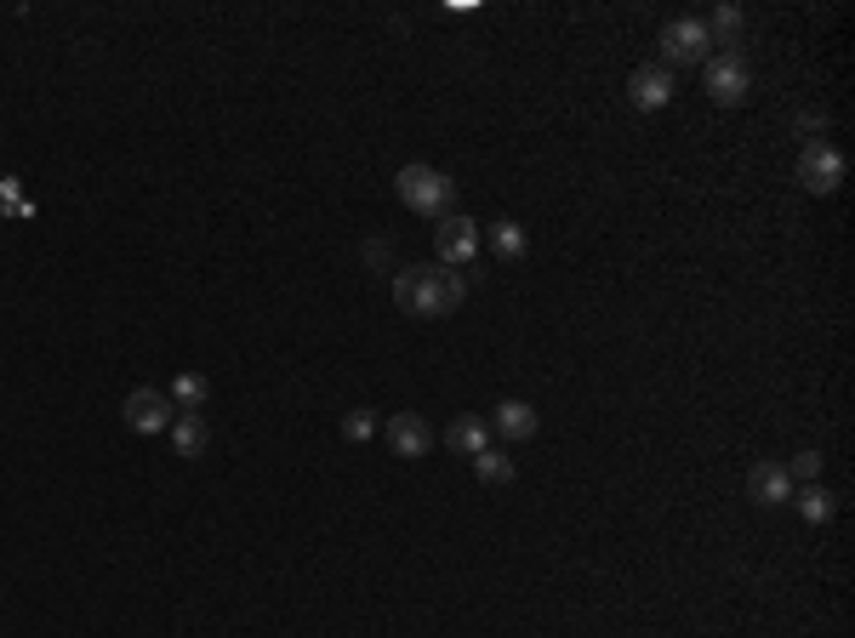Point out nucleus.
<instances>
[{
  "instance_id": "obj_11",
  "label": "nucleus",
  "mask_w": 855,
  "mask_h": 638,
  "mask_svg": "<svg viewBox=\"0 0 855 638\" xmlns=\"http://www.w3.org/2000/svg\"><path fill=\"white\" fill-rule=\"evenodd\" d=\"M166 433H172V445H177L183 462H194V456H206V451H212V428H206L201 411H177V422H172Z\"/></svg>"
},
{
  "instance_id": "obj_9",
  "label": "nucleus",
  "mask_w": 855,
  "mask_h": 638,
  "mask_svg": "<svg viewBox=\"0 0 855 638\" xmlns=\"http://www.w3.org/2000/svg\"><path fill=\"white\" fill-rule=\"evenodd\" d=\"M747 496L759 501V508H781V501H793V479H787L781 462H753L747 467Z\"/></svg>"
},
{
  "instance_id": "obj_12",
  "label": "nucleus",
  "mask_w": 855,
  "mask_h": 638,
  "mask_svg": "<svg viewBox=\"0 0 855 638\" xmlns=\"http://www.w3.org/2000/svg\"><path fill=\"white\" fill-rule=\"evenodd\" d=\"M490 428H497L502 440H537V411L524 405V399H502V405L490 411Z\"/></svg>"
},
{
  "instance_id": "obj_8",
  "label": "nucleus",
  "mask_w": 855,
  "mask_h": 638,
  "mask_svg": "<svg viewBox=\"0 0 855 638\" xmlns=\"http://www.w3.org/2000/svg\"><path fill=\"white\" fill-rule=\"evenodd\" d=\"M628 97H634V109H645V115L668 109L673 104V69H662V63H639L634 80H628Z\"/></svg>"
},
{
  "instance_id": "obj_18",
  "label": "nucleus",
  "mask_w": 855,
  "mask_h": 638,
  "mask_svg": "<svg viewBox=\"0 0 855 638\" xmlns=\"http://www.w3.org/2000/svg\"><path fill=\"white\" fill-rule=\"evenodd\" d=\"M474 474H479L485 485H508V479H513V456H502V451L485 445V451L474 456Z\"/></svg>"
},
{
  "instance_id": "obj_6",
  "label": "nucleus",
  "mask_w": 855,
  "mask_h": 638,
  "mask_svg": "<svg viewBox=\"0 0 855 638\" xmlns=\"http://www.w3.org/2000/svg\"><path fill=\"white\" fill-rule=\"evenodd\" d=\"M799 183H804L810 194H833V188L844 183V154H838L833 143L810 138L804 154H799Z\"/></svg>"
},
{
  "instance_id": "obj_3",
  "label": "nucleus",
  "mask_w": 855,
  "mask_h": 638,
  "mask_svg": "<svg viewBox=\"0 0 855 638\" xmlns=\"http://www.w3.org/2000/svg\"><path fill=\"white\" fill-rule=\"evenodd\" d=\"M702 80H707V97L713 104H742V97L753 91V75H747V63H742V52H718V57H707L702 63Z\"/></svg>"
},
{
  "instance_id": "obj_4",
  "label": "nucleus",
  "mask_w": 855,
  "mask_h": 638,
  "mask_svg": "<svg viewBox=\"0 0 855 638\" xmlns=\"http://www.w3.org/2000/svg\"><path fill=\"white\" fill-rule=\"evenodd\" d=\"M713 57V41L696 18H673L662 29V69H679V63H707Z\"/></svg>"
},
{
  "instance_id": "obj_22",
  "label": "nucleus",
  "mask_w": 855,
  "mask_h": 638,
  "mask_svg": "<svg viewBox=\"0 0 855 638\" xmlns=\"http://www.w3.org/2000/svg\"><path fill=\"white\" fill-rule=\"evenodd\" d=\"M366 262H377V268H388V246H382V240H371V246H366Z\"/></svg>"
},
{
  "instance_id": "obj_5",
  "label": "nucleus",
  "mask_w": 855,
  "mask_h": 638,
  "mask_svg": "<svg viewBox=\"0 0 855 638\" xmlns=\"http://www.w3.org/2000/svg\"><path fill=\"white\" fill-rule=\"evenodd\" d=\"M434 251H440V268H468L479 257V223L474 217H440L434 228Z\"/></svg>"
},
{
  "instance_id": "obj_20",
  "label": "nucleus",
  "mask_w": 855,
  "mask_h": 638,
  "mask_svg": "<svg viewBox=\"0 0 855 638\" xmlns=\"http://www.w3.org/2000/svg\"><path fill=\"white\" fill-rule=\"evenodd\" d=\"M787 479L815 485V479H821V451H799V456H793V467H787Z\"/></svg>"
},
{
  "instance_id": "obj_16",
  "label": "nucleus",
  "mask_w": 855,
  "mask_h": 638,
  "mask_svg": "<svg viewBox=\"0 0 855 638\" xmlns=\"http://www.w3.org/2000/svg\"><path fill=\"white\" fill-rule=\"evenodd\" d=\"M490 251H497L502 262H519L524 251H531V234H524L519 223H508V217H502V223H490Z\"/></svg>"
},
{
  "instance_id": "obj_1",
  "label": "nucleus",
  "mask_w": 855,
  "mask_h": 638,
  "mask_svg": "<svg viewBox=\"0 0 855 638\" xmlns=\"http://www.w3.org/2000/svg\"><path fill=\"white\" fill-rule=\"evenodd\" d=\"M463 296H468V274H451L440 262H411L393 274V302L411 320H445Z\"/></svg>"
},
{
  "instance_id": "obj_19",
  "label": "nucleus",
  "mask_w": 855,
  "mask_h": 638,
  "mask_svg": "<svg viewBox=\"0 0 855 638\" xmlns=\"http://www.w3.org/2000/svg\"><path fill=\"white\" fill-rule=\"evenodd\" d=\"M371 433H377V417H371V411H348V417H343V440H348V445H366Z\"/></svg>"
},
{
  "instance_id": "obj_10",
  "label": "nucleus",
  "mask_w": 855,
  "mask_h": 638,
  "mask_svg": "<svg viewBox=\"0 0 855 638\" xmlns=\"http://www.w3.org/2000/svg\"><path fill=\"white\" fill-rule=\"evenodd\" d=\"M428 445H434V433H428V422L416 417V411H400V417H393L388 422V451L393 456H428Z\"/></svg>"
},
{
  "instance_id": "obj_7",
  "label": "nucleus",
  "mask_w": 855,
  "mask_h": 638,
  "mask_svg": "<svg viewBox=\"0 0 855 638\" xmlns=\"http://www.w3.org/2000/svg\"><path fill=\"white\" fill-rule=\"evenodd\" d=\"M177 422V405L160 388H138V393H126V428H138V433H166Z\"/></svg>"
},
{
  "instance_id": "obj_17",
  "label": "nucleus",
  "mask_w": 855,
  "mask_h": 638,
  "mask_svg": "<svg viewBox=\"0 0 855 638\" xmlns=\"http://www.w3.org/2000/svg\"><path fill=\"white\" fill-rule=\"evenodd\" d=\"M793 501H799V513H804L810 525H827V519L838 513V496H833L827 485H804V490H799Z\"/></svg>"
},
{
  "instance_id": "obj_13",
  "label": "nucleus",
  "mask_w": 855,
  "mask_h": 638,
  "mask_svg": "<svg viewBox=\"0 0 855 638\" xmlns=\"http://www.w3.org/2000/svg\"><path fill=\"white\" fill-rule=\"evenodd\" d=\"M166 399L177 411H206V399H212V377H201V371H177L172 377V388H166Z\"/></svg>"
},
{
  "instance_id": "obj_14",
  "label": "nucleus",
  "mask_w": 855,
  "mask_h": 638,
  "mask_svg": "<svg viewBox=\"0 0 855 638\" xmlns=\"http://www.w3.org/2000/svg\"><path fill=\"white\" fill-rule=\"evenodd\" d=\"M445 445H451L456 456H479V451L490 445V428H485L479 417H456V422L445 428Z\"/></svg>"
},
{
  "instance_id": "obj_2",
  "label": "nucleus",
  "mask_w": 855,
  "mask_h": 638,
  "mask_svg": "<svg viewBox=\"0 0 855 638\" xmlns=\"http://www.w3.org/2000/svg\"><path fill=\"white\" fill-rule=\"evenodd\" d=\"M393 194H400L411 212H422V217H451L456 183L440 172V165H405V172L393 177Z\"/></svg>"
},
{
  "instance_id": "obj_15",
  "label": "nucleus",
  "mask_w": 855,
  "mask_h": 638,
  "mask_svg": "<svg viewBox=\"0 0 855 638\" xmlns=\"http://www.w3.org/2000/svg\"><path fill=\"white\" fill-rule=\"evenodd\" d=\"M702 29H707V41H713V46L736 52V46H742V7H713V18H707Z\"/></svg>"
},
{
  "instance_id": "obj_21",
  "label": "nucleus",
  "mask_w": 855,
  "mask_h": 638,
  "mask_svg": "<svg viewBox=\"0 0 855 638\" xmlns=\"http://www.w3.org/2000/svg\"><path fill=\"white\" fill-rule=\"evenodd\" d=\"M799 131H827V115H815V109H804V115H799Z\"/></svg>"
}]
</instances>
